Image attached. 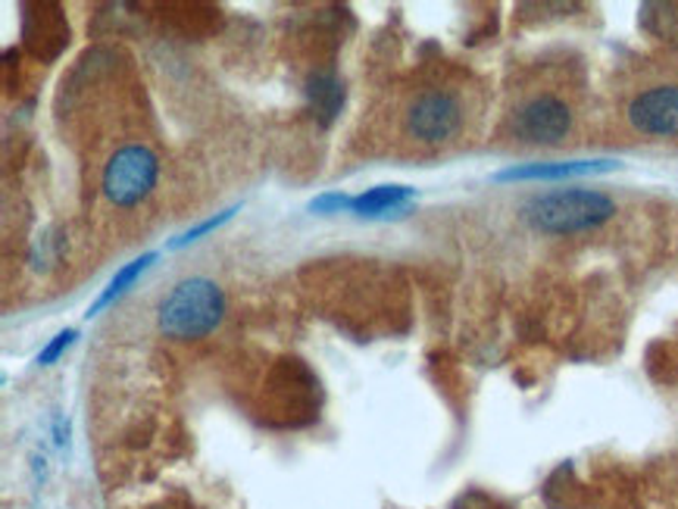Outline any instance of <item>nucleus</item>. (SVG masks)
Instances as JSON below:
<instances>
[{"instance_id": "1", "label": "nucleus", "mask_w": 678, "mask_h": 509, "mask_svg": "<svg viewBox=\"0 0 678 509\" xmlns=\"http://www.w3.org/2000/svg\"><path fill=\"white\" fill-rule=\"evenodd\" d=\"M223 313H226V297L216 281L185 279L160 301L156 322L166 338L194 341L216 329L223 322Z\"/></svg>"}, {"instance_id": "2", "label": "nucleus", "mask_w": 678, "mask_h": 509, "mask_svg": "<svg viewBox=\"0 0 678 509\" xmlns=\"http://www.w3.org/2000/svg\"><path fill=\"white\" fill-rule=\"evenodd\" d=\"M528 226L541 234H576L603 226L613 213L616 204L591 188H563V191H548L538 194L526 204Z\"/></svg>"}, {"instance_id": "3", "label": "nucleus", "mask_w": 678, "mask_h": 509, "mask_svg": "<svg viewBox=\"0 0 678 509\" xmlns=\"http://www.w3.org/2000/svg\"><path fill=\"white\" fill-rule=\"evenodd\" d=\"M576 126V110L560 91H531L510 113V131L523 144H563Z\"/></svg>"}, {"instance_id": "4", "label": "nucleus", "mask_w": 678, "mask_h": 509, "mask_svg": "<svg viewBox=\"0 0 678 509\" xmlns=\"http://www.w3.org/2000/svg\"><path fill=\"white\" fill-rule=\"evenodd\" d=\"M156 173H160L156 156L141 144H128L110 156L103 169V194L116 206L141 204L156 184Z\"/></svg>"}, {"instance_id": "5", "label": "nucleus", "mask_w": 678, "mask_h": 509, "mask_svg": "<svg viewBox=\"0 0 678 509\" xmlns=\"http://www.w3.org/2000/svg\"><path fill=\"white\" fill-rule=\"evenodd\" d=\"M463 103L453 91L444 88H431L426 94H419L406 110V135L416 138L419 144H444L456 138V131L463 128Z\"/></svg>"}, {"instance_id": "6", "label": "nucleus", "mask_w": 678, "mask_h": 509, "mask_svg": "<svg viewBox=\"0 0 678 509\" xmlns=\"http://www.w3.org/2000/svg\"><path fill=\"white\" fill-rule=\"evenodd\" d=\"M635 131L648 138H678V81H656L641 88L626 110Z\"/></svg>"}, {"instance_id": "7", "label": "nucleus", "mask_w": 678, "mask_h": 509, "mask_svg": "<svg viewBox=\"0 0 678 509\" xmlns=\"http://www.w3.org/2000/svg\"><path fill=\"white\" fill-rule=\"evenodd\" d=\"M616 169L613 160H566V163H526V166H510L494 176V181H560L576 179V176H594V173H610Z\"/></svg>"}, {"instance_id": "8", "label": "nucleus", "mask_w": 678, "mask_h": 509, "mask_svg": "<svg viewBox=\"0 0 678 509\" xmlns=\"http://www.w3.org/2000/svg\"><path fill=\"white\" fill-rule=\"evenodd\" d=\"M416 198V188L406 184H378L363 194H356L351 201V213L363 216V219H381V216H401L410 209Z\"/></svg>"}, {"instance_id": "9", "label": "nucleus", "mask_w": 678, "mask_h": 509, "mask_svg": "<svg viewBox=\"0 0 678 509\" xmlns=\"http://www.w3.org/2000/svg\"><path fill=\"white\" fill-rule=\"evenodd\" d=\"M153 259H156V254H145V256H141V259L128 263L126 269H120V272L113 276V281L106 284V291H103L101 297H98V301L91 304V309H88V319H91V316H98L103 306H110V304H113V301H116V297H123L128 288H131L135 281L141 279V276H145V272L151 269Z\"/></svg>"}, {"instance_id": "10", "label": "nucleus", "mask_w": 678, "mask_h": 509, "mask_svg": "<svg viewBox=\"0 0 678 509\" xmlns=\"http://www.w3.org/2000/svg\"><path fill=\"white\" fill-rule=\"evenodd\" d=\"M73 344H76V329H63L60 334H53L51 344L38 354V362H41V366H51V362H56V359L63 357Z\"/></svg>"}, {"instance_id": "11", "label": "nucleus", "mask_w": 678, "mask_h": 509, "mask_svg": "<svg viewBox=\"0 0 678 509\" xmlns=\"http://www.w3.org/2000/svg\"><path fill=\"white\" fill-rule=\"evenodd\" d=\"M231 216H235V206H231V209H223L219 216H210V219H203L201 226H194V229L185 231V234H181V238H176V241H173L170 247H185V244H191V241H198V238H201V234H206V231L219 229V226H223V222H228Z\"/></svg>"}, {"instance_id": "12", "label": "nucleus", "mask_w": 678, "mask_h": 509, "mask_svg": "<svg viewBox=\"0 0 678 509\" xmlns=\"http://www.w3.org/2000/svg\"><path fill=\"white\" fill-rule=\"evenodd\" d=\"M351 201L353 198H344V194H323L310 204V209L313 213H344V209H351Z\"/></svg>"}]
</instances>
